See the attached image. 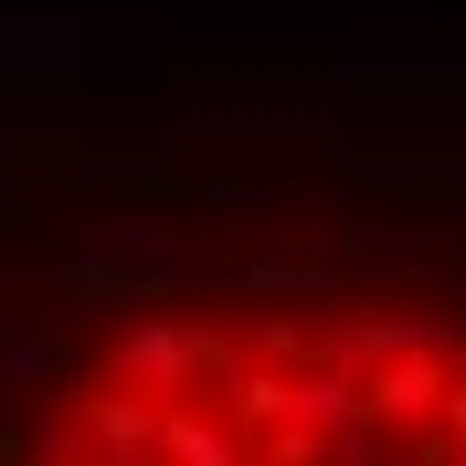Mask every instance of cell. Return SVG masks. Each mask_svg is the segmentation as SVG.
<instances>
[{"label": "cell", "instance_id": "1", "mask_svg": "<svg viewBox=\"0 0 466 466\" xmlns=\"http://www.w3.org/2000/svg\"><path fill=\"white\" fill-rule=\"evenodd\" d=\"M0 466H466V308L350 255L0 223Z\"/></svg>", "mask_w": 466, "mask_h": 466}]
</instances>
